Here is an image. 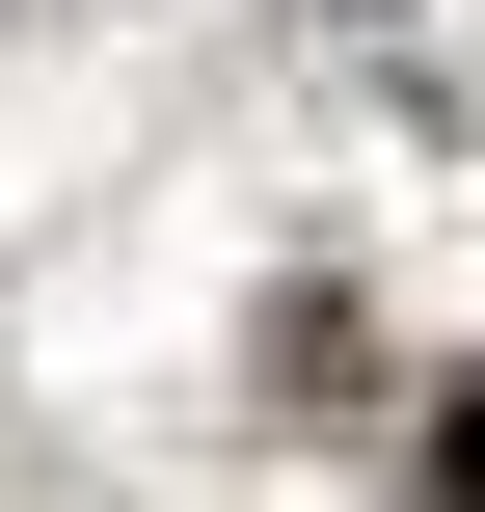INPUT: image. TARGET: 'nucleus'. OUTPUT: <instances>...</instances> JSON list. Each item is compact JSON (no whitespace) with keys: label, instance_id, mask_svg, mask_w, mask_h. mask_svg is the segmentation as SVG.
Segmentation results:
<instances>
[{"label":"nucleus","instance_id":"f257e3e1","mask_svg":"<svg viewBox=\"0 0 485 512\" xmlns=\"http://www.w3.org/2000/svg\"><path fill=\"white\" fill-rule=\"evenodd\" d=\"M432 459H459V512H485V378H459V405H432Z\"/></svg>","mask_w":485,"mask_h":512}]
</instances>
